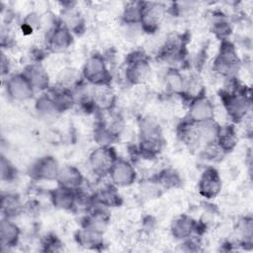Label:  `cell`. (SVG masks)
I'll list each match as a JSON object with an SVG mask.
<instances>
[{"label":"cell","instance_id":"6da1fadb","mask_svg":"<svg viewBox=\"0 0 253 253\" xmlns=\"http://www.w3.org/2000/svg\"><path fill=\"white\" fill-rule=\"evenodd\" d=\"M218 182L219 181L217 179V176L213 171L205 173L204 178L202 180V191L204 195L208 197L214 196L218 191V187H219Z\"/></svg>","mask_w":253,"mask_h":253},{"label":"cell","instance_id":"7a4b0ae2","mask_svg":"<svg viewBox=\"0 0 253 253\" xmlns=\"http://www.w3.org/2000/svg\"><path fill=\"white\" fill-rule=\"evenodd\" d=\"M1 238H2V243L4 244L5 242L7 244H11L12 242L15 241L17 238V228L10 224V223H5L2 222L1 225Z\"/></svg>","mask_w":253,"mask_h":253}]
</instances>
